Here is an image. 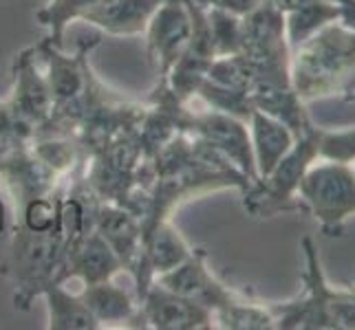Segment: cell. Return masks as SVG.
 <instances>
[{"instance_id": "6da1fadb", "label": "cell", "mask_w": 355, "mask_h": 330, "mask_svg": "<svg viewBox=\"0 0 355 330\" xmlns=\"http://www.w3.org/2000/svg\"><path fill=\"white\" fill-rule=\"evenodd\" d=\"M291 86L302 102H355V27L329 22L291 51Z\"/></svg>"}, {"instance_id": "7a4b0ae2", "label": "cell", "mask_w": 355, "mask_h": 330, "mask_svg": "<svg viewBox=\"0 0 355 330\" xmlns=\"http://www.w3.org/2000/svg\"><path fill=\"white\" fill-rule=\"evenodd\" d=\"M159 284L194 300L214 315L216 328L230 330H272L274 317L269 306L243 297L218 279L207 266V253L194 249L173 271L155 277Z\"/></svg>"}, {"instance_id": "3957f363", "label": "cell", "mask_w": 355, "mask_h": 330, "mask_svg": "<svg viewBox=\"0 0 355 330\" xmlns=\"http://www.w3.org/2000/svg\"><path fill=\"white\" fill-rule=\"evenodd\" d=\"M307 268L304 293L285 304H267L276 330H355V288L327 284L320 258L311 238H302Z\"/></svg>"}, {"instance_id": "277c9868", "label": "cell", "mask_w": 355, "mask_h": 330, "mask_svg": "<svg viewBox=\"0 0 355 330\" xmlns=\"http://www.w3.org/2000/svg\"><path fill=\"white\" fill-rule=\"evenodd\" d=\"M71 236L73 234L67 229L62 218L55 227L44 231H33L20 223H14L3 273L14 284L16 309L29 311L31 302L40 297L51 282H58V273Z\"/></svg>"}, {"instance_id": "5b68a950", "label": "cell", "mask_w": 355, "mask_h": 330, "mask_svg": "<svg viewBox=\"0 0 355 330\" xmlns=\"http://www.w3.org/2000/svg\"><path fill=\"white\" fill-rule=\"evenodd\" d=\"M241 55L252 71L254 84L291 86L287 20L272 0H263L254 11L241 18Z\"/></svg>"}, {"instance_id": "8992f818", "label": "cell", "mask_w": 355, "mask_h": 330, "mask_svg": "<svg viewBox=\"0 0 355 330\" xmlns=\"http://www.w3.org/2000/svg\"><path fill=\"white\" fill-rule=\"evenodd\" d=\"M322 128L315 124L298 134L289 152L280 158L276 167L265 178L243 194V205L256 218H272L280 212L300 210L298 185L304 172L320 158Z\"/></svg>"}, {"instance_id": "52a82bcc", "label": "cell", "mask_w": 355, "mask_h": 330, "mask_svg": "<svg viewBox=\"0 0 355 330\" xmlns=\"http://www.w3.org/2000/svg\"><path fill=\"white\" fill-rule=\"evenodd\" d=\"M300 210L309 212L327 236H340L355 214V169L351 163L318 158L298 185Z\"/></svg>"}, {"instance_id": "ba28073f", "label": "cell", "mask_w": 355, "mask_h": 330, "mask_svg": "<svg viewBox=\"0 0 355 330\" xmlns=\"http://www.w3.org/2000/svg\"><path fill=\"white\" fill-rule=\"evenodd\" d=\"M181 130L205 143H210L212 148L225 154L230 161L250 178L252 187L259 183L248 121L218 113V110H212V108L203 110V113H192L186 106V110H183V115H181Z\"/></svg>"}, {"instance_id": "9c48e42d", "label": "cell", "mask_w": 355, "mask_h": 330, "mask_svg": "<svg viewBox=\"0 0 355 330\" xmlns=\"http://www.w3.org/2000/svg\"><path fill=\"white\" fill-rule=\"evenodd\" d=\"M60 176L44 158L33 150V143L11 154L0 156V190L14 210V218L31 201L53 196L60 187Z\"/></svg>"}, {"instance_id": "30bf717a", "label": "cell", "mask_w": 355, "mask_h": 330, "mask_svg": "<svg viewBox=\"0 0 355 330\" xmlns=\"http://www.w3.org/2000/svg\"><path fill=\"white\" fill-rule=\"evenodd\" d=\"M137 328L153 330H212L214 315L194 300L179 295L153 279L144 295L137 300Z\"/></svg>"}, {"instance_id": "8fae6325", "label": "cell", "mask_w": 355, "mask_h": 330, "mask_svg": "<svg viewBox=\"0 0 355 330\" xmlns=\"http://www.w3.org/2000/svg\"><path fill=\"white\" fill-rule=\"evenodd\" d=\"M192 35V18L186 0H164L146 27V55L157 80H168Z\"/></svg>"}, {"instance_id": "7c38bea8", "label": "cell", "mask_w": 355, "mask_h": 330, "mask_svg": "<svg viewBox=\"0 0 355 330\" xmlns=\"http://www.w3.org/2000/svg\"><path fill=\"white\" fill-rule=\"evenodd\" d=\"M186 7L192 18V35L175 66L168 73V86L173 89L177 100L183 104H188L197 95L201 82L207 77V71L216 59L205 5L199 0H186Z\"/></svg>"}, {"instance_id": "4fadbf2b", "label": "cell", "mask_w": 355, "mask_h": 330, "mask_svg": "<svg viewBox=\"0 0 355 330\" xmlns=\"http://www.w3.org/2000/svg\"><path fill=\"white\" fill-rule=\"evenodd\" d=\"M124 271V264L117 258V253L93 227L71 236L67 244V253L62 266H60L58 282L80 279L82 286L106 282Z\"/></svg>"}, {"instance_id": "5bb4252c", "label": "cell", "mask_w": 355, "mask_h": 330, "mask_svg": "<svg viewBox=\"0 0 355 330\" xmlns=\"http://www.w3.org/2000/svg\"><path fill=\"white\" fill-rule=\"evenodd\" d=\"M100 44H102V35H95L91 40L80 42L78 51L73 55H64L62 48L55 46L49 38L35 44V53H38V57L46 66L44 75L53 93V104L69 102L84 91L89 75L93 73L91 53H93V48Z\"/></svg>"}, {"instance_id": "9a60e30c", "label": "cell", "mask_w": 355, "mask_h": 330, "mask_svg": "<svg viewBox=\"0 0 355 330\" xmlns=\"http://www.w3.org/2000/svg\"><path fill=\"white\" fill-rule=\"evenodd\" d=\"M11 73H14V91L9 97L11 106L31 126H42L53 110V93L46 75L38 68L35 46L24 48L16 55Z\"/></svg>"}, {"instance_id": "2e32d148", "label": "cell", "mask_w": 355, "mask_h": 330, "mask_svg": "<svg viewBox=\"0 0 355 330\" xmlns=\"http://www.w3.org/2000/svg\"><path fill=\"white\" fill-rule=\"evenodd\" d=\"M192 247L181 236V231L166 220L159 225L153 234L141 242V255L139 262L130 273L135 279V300H139L146 288L153 284V279L162 273L173 271L183 260L192 255Z\"/></svg>"}, {"instance_id": "e0dca14e", "label": "cell", "mask_w": 355, "mask_h": 330, "mask_svg": "<svg viewBox=\"0 0 355 330\" xmlns=\"http://www.w3.org/2000/svg\"><path fill=\"white\" fill-rule=\"evenodd\" d=\"M91 225L100 234L117 258L124 264V271L132 273L141 255V223L126 207L93 199L91 203Z\"/></svg>"}, {"instance_id": "ac0fdd59", "label": "cell", "mask_w": 355, "mask_h": 330, "mask_svg": "<svg viewBox=\"0 0 355 330\" xmlns=\"http://www.w3.org/2000/svg\"><path fill=\"white\" fill-rule=\"evenodd\" d=\"M164 0H97L80 18L108 35H141Z\"/></svg>"}, {"instance_id": "d6986e66", "label": "cell", "mask_w": 355, "mask_h": 330, "mask_svg": "<svg viewBox=\"0 0 355 330\" xmlns=\"http://www.w3.org/2000/svg\"><path fill=\"white\" fill-rule=\"evenodd\" d=\"M250 100L254 110H261V113L278 119L296 137L313 126L307 102L300 100V95L293 91V86H278V84L259 82L250 89Z\"/></svg>"}, {"instance_id": "ffe728a7", "label": "cell", "mask_w": 355, "mask_h": 330, "mask_svg": "<svg viewBox=\"0 0 355 330\" xmlns=\"http://www.w3.org/2000/svg\"><path fill=\"white\" fill-rule=\"evenodd\" d=\"M80 297L102 328H137V300H132L121 286L113 284V279L82 286Z\"/></svg>"}, {"instance_id": "44dd1931", "label": "cell", "mask_w": 355, "mask_h": 330, "mask_svg": "<svg viewBox=\"0 0 355 330\" xmlns=\"http://www.w3.org/2000/svg\"><path fill=\"white\" fill-rule=\"evenodd\" d=\"M248 126H250V137H252L256 172H259V181H261L272 172L280 158L289 152L293 141H296V134L285 124H280L278 119L261 113V110H252Z\"/></svg>"}, {"instance_id": "7402d4cb", "label": "cell", "mask_w": 355, "mask_h": 330, "mask_svg": "<svg viewBox=\"0 0 355 330\" xmlns=\"http://www.w3.org/2000/svg\"><path fill=\"white\" fill-rule=\"evenodd\" d=\"M49 311V330H100V322L82 302L80 293H71L64 282H51L42 295Z\"/></svg>"}, {"instance_id": "603a6c76", "label": "cell", "mask_w": 355, "mask_h": 330, "mask_svg": "<svg viewBox=\"0 0 355 330\" xmlns=\"http://www.w3.org/2000/svg\"><path fill=\"white\" fill-rule=\"evenodd\" d=\"M340 18H342V5H336V3H313V5L300 7L296 11L285 14L287 40H289L291 51L304 40H309L318 29L324 27V24L336 22Z\"/></svg>"}, {"instance_id": "cb8c5ba5", "label": "cell", "mask_w": 355, "mask_h": 330, "mask_svg": "<svg viewBox=\"0 0 355 330\" xmlns=\"http://www.w3.org/2000/svg\"><path fill=\"white\" fill-rule=\"evenodd\" d=\"M199 100L212 110H218V113H225V115H232L236 119H243L248 121L250 115H252V100H250V93L248 91H236V89H227V86H221V84H216L212 80H203L201 86L197 91Z\"/></svg>"}, {"instance_id": "d4e9b609", "label": "cell", "mask_w": 355, "mask_h": 330, "mask_svg": "<svg viewBox=\"0 0 355 330\" xmlns=\"http://www.w3.org/2000/svg\"><path fill=\"white\" fill-rule=\"evenodd\" d=\"M97 0H51L46 7L38 11V22L49 29L46 38L55 46H64V31L69 22L78 20L84 9H89Z\"/></svg>"}, {"instance_id": "484cf974", "label": "cell", "mask_w": 355, "mask_h": 330, "mask_svg": "<svg viewBox=\"0 0 355 330\" xmlns=\"http://www.w3.org/2000/svg\"><path fill=\"white\" fill-rule=\"evenodd\" d=\"M207 24H210L212 46L216 57L236 55L241 53V16L230 14V11L205 7Z\"/></svg>"}, {"instance_id": "4316f807", "label": "cell", "mask_w": 355, "mask_h": 330, "mask_svg": "<svg viewBox=\"0 0 355 330\" xmlns=\"http://www.w3.org/2000/svg\"><path fill=\"white\" fill-rule=\"evenodd\" d=\"M35 139V126L24 121L9 100L0 102V156L27 148Z\"/></svg>"}, {"instance_id": "83f0119b", "label": "cell", "mask_w": 355, "mask_h": 330, "mask_svg": "<svg viewBox=\"0 0 355 330\" xmlns=\"http://www.w3.org/2000/svg\"><path fill=\"white\" fill-rule=\"evenodd\" d=\"M320 158H334V161H355V126L345 130H324L320 139Z\"/></svg>"}, {"instance_id": "f1b7e54d", "label": "cell", "mask_w": 355, "mask_h": 330, "mask_svg": "<svg viewBox=\"0 0 355 330\" xmlns=\"http://www.w3.org/2000/svg\"><path fill=\"white\" fill-rule=\"evenodd\" d=\"M263 0H203L205 7H216V9H223V11H230V14L234 16H248L250 11H254L259 7Z\"/></svg>"}, {"instance_id": "f546056e", "label": "cell", "mask_w": 355, "mask_h": 330, "mask_svg": "<svg viewBox=\"0 0 355 330\" xmlns=\"http://www.w3.org/2000/svg\"><path fill=\"white\" fill-rule=\"evenodd\" d=\"M272 3L283 11V14H289V11H296L300 7H307L313 3H336V5H347L349 0H272Z\"/></svg>"}, {"instance_id": "4dcf8cb0", "label": "cell", "mask_w": 355, "mask_h": 330, "mask_svg": "<svg viewBox=\"0 0 355 330\" xmlns=\"http://www.w3.org/2000/svg\"><path fill=\"white\" fill-rule=\"evenodd\" d=\"M349 27H355V0H349L347 5H342V18H340Z\"/></svg>"}]
</instances>
